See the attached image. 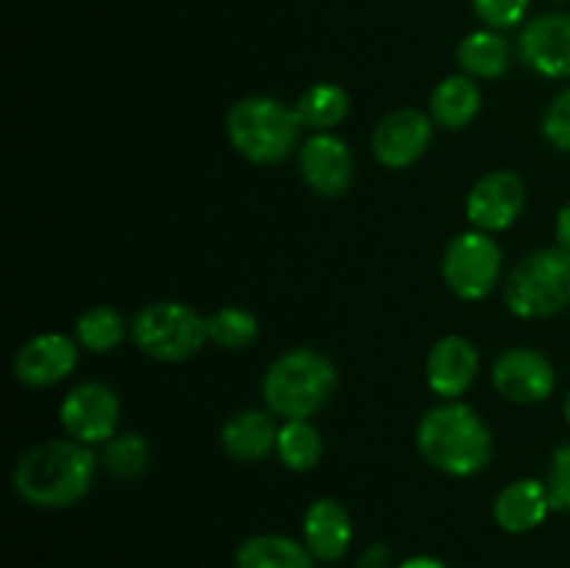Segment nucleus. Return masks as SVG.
<instances>
[{
  "mask_svg": "<svg viewBox=\"0 0 570 568\" xmlns=\"http://www.w3.org/2000/svg\"><path fill=\"white\" fill-rule=\"evenodd\" d=\"M276 451L289 471H312L323 454L321 432L309 421H287L278 429Z\"/></svg>",
  "mask_w": 570,
  "mask_h": 568,
  "instance_id": "23",
  "label": "nucleus"
},
{
  "mask_svg": "<svg viewBox=\"0 0 570 568\" xmlns=\"http://www.w3.org/2000/svg\"><path fill=\"white\" fill-rule=\"evenodd\" d=\"M76 337L83 349L95 351V354H104V351H111L115 345L122 343V337H126V321L111 306H95V310H87L78 317Z\"/></svg>",
  "mask_w": 570,
  "mask_h": 568,
  "instance_id": "24",
  "label": "nucleus"
},
{
  "mask_svg": "<svg viewBox=\"0 0 570 568\" xmlns=\"http://www.w3.org/2000/svg\"><path fill=\"white\" fill-rule=\"evenodd\" d=\"M95 454L78 440H48L17 460L11 484L33 507L59 510L81 501L92 488Z\"/></svg>",
  "mask_w": 570,
  "mask_h": 568,
  "instance_id": "1",
  "label": "nucleus"
},
{
  "mask_svg": "<svg viewBox=\"0 0 570 568\" xmlns=\"http://www.w3.org/2000/svg\"><path fill=\"white\" fill-rule=\"evenodd\" d=\"M298 170L312 193L323 198H340L354 182V156L343 139L321 131L306 139L304 148L298 150Z\"/></svg>",
  "mask_w": 570,
  "mask_h": 568,
  "instance_id": "10",
  "label": "nucleus"
},
{
  "mask_svg": "<svg viewBox=\"0 0 570 568\" xmlns=\"http://www.w3.org/2000/svg\"><path fill=\"white\" fill-rule=\"evenodd\" d=\"M551 507L549 488L538 479H518V482L507 484L493 505V518L504 532L523 535L532 532L534 527L546 521Z\"/></svg>",
  "mask_w": 570,
  "mask_h": 568,
  "instance_id": "17",
  "label": "nucleus"
},
{
  "mask_svg": "<svg viewBox=\"0 0 570 568\" xmlns=\"http://www.w3.org/2000/svg\"><path fill=\"white\" fill-rule=\"evenodd\" d=\"M276 440L278 427L267 412L259 410L237 412L220 432L226 454L239 462H259L262 457L271 454V449H276Z\"/></svg>",
  "mask_w": 570,
  "mask_h": 568,
  "instance_id": "18",
  "label": "nucleus"
},
{
  "mask_svg": "<svg viewBox=\"0 0 570 568\" xmlns=\"http://www.w3.org/2000/svg\"><path fill=\"white\" fill-rule=\"evenodd\" d=\"M554 365L534 349H510L495 360L493 384L515 404H540L554 393Z\"/></svg>",
  "mask_w": 570,
  "mask_h": 568,
  "instance_id": "12",
  "label": "nucleus"
},
{
  "mask_svg": "<svg viewBox=\"0 0 570 568\" xmlns=\"http://www.w3.org/2000/svg\"><path fill=\"white\" fill-rule=\"evenodd\" d=\"M399 568H445V566H443V562L438 560V557H426V555H421V557H410V560L401 562Z\"/></svg>",
  "mask_w": 570,
  "mask_h": 568,
  "instance_id": "32",
  "label": "nucleus"
},
{
  "mask_svg": "<svg viewBox=\"0 0 570 568\" xmlns=\"http://www.w3.org/2000/svg\"><path fill=\"white\" fill-rule=\"evenodd\" d=\"M501 248L488 232H465L443 254V276L445 284L454 290L460 298L479 301L493 293L501 276Z\"/></svg>",
  "mask_w": 570,
  "mask_h": 568,
  "instance_id": "7",
  "label": "nucleus"
},
{
  "mask_svg": "<svg viewBox=\"0 0 570 568\" xmlns=\"http://www.w3.org/2000/svg\"><path fill=\"white\" fill-rule=\"evenodd\" d=\"M554 510H570V445H560L551 457L549 482H546Z\"/></svg>",
  "mask_w": 570,
  "mask_h": 568,
  "instance_id": "29",
  "label": "nucleus"
},
{
  "mask_svg": "<svg viewBox=\"0 0 570 568\" xmlns=\"http://www.w3.org/2000/svg\"><path fill=\"white\" fill-rule=\"evenodd\" d=\"M456 61L471 78H499L510 65V42L490 28L473 31L456 48Z\"/></svg>",
  "mask_w": 570,
  "mask_h": 568,
  "instance_id": "21",
  "label": "nucleus"
},
{
  "mask_svg": "<svg viewBox=\"0 0 570 568\" xmlns=\"http://www.w3.org/2000/svg\"><path fill=\"white\" fill-rule=\"evenodd\" d=\"M390 543H373L367 546L365 551L360 555V560H356V568H390Z\"/></svg>",
  "mask_w": 570,
  "mask_h": 568,
  "instance_id": "30",
  "label": "nucleus"
},
{
  "mask_svg": "<svg viewBox=\"0 0 570 568\" xmlns=\"http://www.w3.org/2000/svg\"><path fill=\"white\" fill-rule=\"evenodd\" d=\"M479 373V354L473 343H468L460 334L438 340L429 351L426 379L429 388L443 399H456L473 384Z\"/></svg>",
  "mask_w": 570,
  "mask_h": 568,
  "instance_id": "15",
  "label": "nucleus"
},
{
  "mask_svg": "<svg viewBox=\"0 0 570 568\" xmlns=\"http://www.w3.org/2000/svg\"><path fill=\"white\" fill-rule=\"evenodd\" d=\"M566 418H568V427H570V393H568V401H566Z\"/></svg>",
  "mask_w": 570,
  "mask_h": 568,
  "instance_id": "33",
  "label": "nucleus"
},
{
  "mask_svg": "<svg viewBox=\"0 0 570 568\" xmlns=\"http://www.w3.org/2000/svg\"><path fill=\"white\" fill-rule=\"evenodd\" d=\"M295 111L306 128H317V134L328 131L348 115V95L337 84H315L301 95Z\"/></svg>",
  "mask_w": 570,
  "mask_h": 568,
  "instance_id": "22",
  "label": "nucleus"
},
{
  "mask_svg": "<svg viewBox=\"0 0 570 568\" xmlns=\"http://www.w3.org/2000/svg\"><path fill=\"white\" fill-rule=\"evenodd\" d=\"M117 418H120V401L115 390L100 382L76 384L61 401V427L83 445L106 443L115 438Z\"/></svg>",
  "mask_w": 570,
  "mask_h": 568,
  "instance_id": "8",
  "label": "nucleus"
},
{
  "mask_svg": "<svg viewBox=\"0 0 570 568\" xmlns=\"http://www.w3.org/2000/svg\"><path fill=\"white\" fill-rule=\"evenodd\" d=\"M551 3H566V0H551Z\"/></svg>",
  "mask_w": 570,
  "mask_h": 568,
  "instance_id": "34",
  "label": "nucleus"
},
{
  "mask_svg": "<svg viewBox=\"0 0 570 568\" xmlns=\"http://www.w3.org/2000/svg\"><path fill=\"white\" fill-rule=\"evenodd\" d=\"M134 343L142 354L159 362H181L198 354L209 340L206 317L178 301H156L134 317Z\"/></svg>",
  "mask_w": 570,
  "mask_h": 568,
  "instance_id": "6",
  "label": "nucleus"
},
{
  "mask_svg": "<svg viewBox=\"0 0 570 568\" xmlns=\"http://www.w3.org/2000/svg\"><path fill=\"white\" fill-rule=\"evenodd\" d=\"M78 365V349L67 334L48 332L28 340L14 356V379L28 388H53Z\"/></svg>",
  "mask_w": 570,
  "mask_h": 568,
  "instance_id": "14",
  "label": "nucleus"
},
{
  "mask_svg": "<svg viewBox=\"0 0 570 568\" xmlns=\"http://www.w3.org/2000/svg\"><path fill=\"white\" fill-rule=\"evenodd\" d=\"M417 449L438 471L471 477L493 457V434L471 407L440 404L421 418Z\"/></svg>",
  "mask_w": 570,
  "mask_h": 568,
  "instance_id": "2",
  "label": "nucleus"
},
{
  "mask_svg": "<svg viewBox=\"0 0 570 568\" xmlns=\"http://www.w3.org/2000/svg\"><path fill=\"white\" fill-rule=\"evenodd\" d=\"M471 6L488 28L518 26L529 11V0H471Z\"/></svg>",
  "mask_w": 570,
  "mask_h": 568,
  "instance_id": "27",
  "label": "nucleus"
},
{
  "mask_svg": "<svg viewBox=\"0 0 570 568\" xmlns=\"http://www.w3.org/2000/svg\"><path fill=\"white\" fill-rule=\"evenodd\" d=\"M432 120L421 109H395L376 126L371 139L373 156L384 167H410L426 154L432 143Z\"/></svg>",
  "mask_w": 570,
  "mask_h": 568,
  "instance_id": "13",
  "label": "nucleus"
},
{
  "mask_svg": "<svg viewBox=\"0 0 570 568\" xmlns=\"http://www.w3.org/2000/svg\"><path fill=\"white\" fill-rule=\"evenodd\" d=\"M432 117L443 128H465L482 109V92L471 76H449L434 87Z\"/></svg>",
  "mask_w": 570,
  "mask_h": 568,
  "instance_id": "20",
  "label": "nucleus"
},
{
  "mask_svg": "<svg viewBox=\"0 0 570 568\" xmlns=\"http://www.w3.org/2000/svg\"><path fill=\"white\" fill-rule=\"evenodd\" d=\"M527 187L512 170L484 173L468 195V217L479 232H504L521 215Z\"/></svg>",
  "mask_w": 570,
  "mask_h": 568,
  "instance_id": "9",
  "label": "nucleus"
},
{
  "mask_svg": "<svg viewBox=\"0 0 570 568\" xmlns=\"http://www.w3.org/2000/svg\"><path fill=\"white\" fill-rule=\"evenodd\" d=\"M543 134L557 150L570 154V87L562 89L543 117Z\"/></svg>",
  "mask_w": 570,
  "mask_h": 568,
  "instance_id": "28",
  "label": "nucleus"
},
{
  "mask_svg": "<svg viewBox=\"0 0 570 568\" xmlns=\"http://www.w3.org/2000/svg\"><path fill=\"white\" fill-rule=\"evenodd\" d=\"M351 538H354L351 516L337 499L312 501L304 516V543L315 560H340L348 551Z\"/></svg>",
  "mask_w": 570,
  "mask_h": 568,
  "instance_id": "16",
  "label": "nucleus"
},
{
  "mask_svg": "<svg viewBox=\"0 0 570 568\" xmlns=\"http://www.w3.org/2000/svg\"><path fill=\"white\" fill-rule=\"evenodd\" d=\"M150 445L142 434H120V438L106 440L104 466L106 471L120 479H137L148 471Z\"/></svg>",
  "mask_w": 570,
  "mask_h": 568,
  "instance_id": "26",
  "label": "nucleus"
},
{
  "mask_svg": "<svg viewBox=\"0 0 570 568\" xmlns=\"http://www.w3.org/2000/svg\"><path fill=\"white\" fill-rule=\"evenodd\" d=\"M518 56L529 70L546 78H570V14L549 11L527 22Z\"/></svg>",
  "mask_w": 570,
  "mask_h": 568,
  "instance_id": "11",
  "label": "nucleus"
},
{
  "mask_svg": "<svg viewBox=\"0 0 570 568\" xmlns=\"http://www.w3.org/2000/svg\"><path fill=\"white\" fill-rule=\"evenodd\" d=\"M237 568H315V557L284 535H254L237 549Z\"/></svg>",
  "mask_w": 570,
  "mask_h": 568,
  "instance_id": "19",
  "label": "nucleus"
},
{
  "mask_svg": "<svg viewBox=\"0 0 570 568\" xmlns=\"http://www.w3.org/2000/svg\"><path fill=\"white\" fill-rule=\"evenodd\" d=\"M206 332H209L212 343H217L220 349L239 351L254 343L256 334H259V323H256V317L248 310L223 306L215 315L206 317Z\"/></svg>",
  "mask_w": 570,
  "mask_h": 568,
  "instance_id": "25",
  "label": "nucleus"
},
{
  "mask_svg": "<svg viewBox=\"0 0 570 568\" xmlns=\"http://www.w3.org/2000/svg\"><path fill=\"white\" fill-rule=\"evenodd\" d=\"M337 388V371L321 351L293 349L271 362L262 382V395L276 415L306 421L315 415Z\"/></svg>",
  "mask_w": 570,
  "mask_h": 568,
  "instance_id": "3",
  "label": "nucleus"
},
{
  "mask_svg": "<svg viewBox=\"0 0 570 568\" xmlns=\"http://www.w3.org/2000/svg\"><path fill=\"white\" fill-rule=\"evenodd\" d=\"M504 298L512 315L549 317L570 306V251L540 248L507 276Z\"/></svg>",
  "mask_w": 570,
  "mask_h": 568,
  "instance_id": "5",
  "label": "nucleus"
},
{
  "mask_svg": "<svg viewBox=\"0 0 570 568\" xmlns=\"http://www.w3.org/2000/svg\"><path fill=\"white\" fill-rule=\"evenodd\" d=\"M298 111L265 95L237 100L226 117V131L237 154L256 165H276L287 159L301 137Z\"/></svg>",
  "mask_w": 570,
  "mask_h": 568,
  "instance_id": "4",
  "label": "nucleus"
},
{
  "mask_svg": "<svg viewBox=\"0 0 570 568\" xmlns=\"http://www.w3.org/2000/svg\"><path fill=\"white\" fill-rule=\"evenodd\" d=\"M557 245L570 251V204H566L557 215Z\"/></svg>",
  "mask_w": 570,
  "mask_h": 568,
  "instance_id": "31",
  "label": "nucleus"
}]
</instances>
